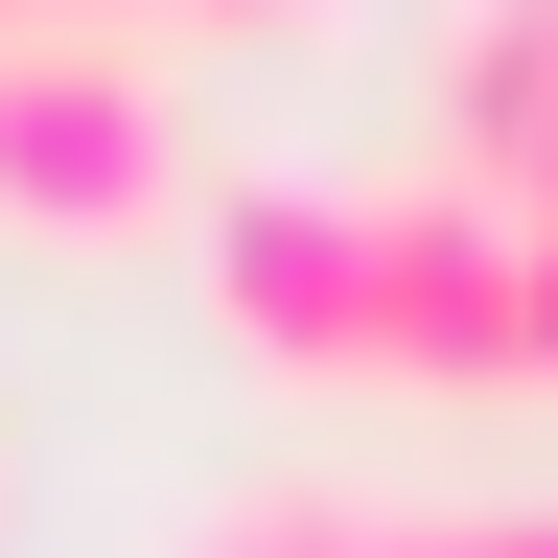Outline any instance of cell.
I'll return each instance as SVG.
<instances>
[{
	"label": "cell",
	"instance_id": "5",
	"mask_svg": "<svg viewBox=\"0 0 558 558\" xmlns=\"http://www.w3.org/2000/svg\"><path fill=\"white\" fill-rule=\"evenodd\" d=\"M186 558H373V512H349V488H256V512H209Z\"/></svg>",
	"mask_w": 558,
	"mask_h": 558
},
{
	"label": "cell",
	"instance_id": "1",
	"mask_svg": "<svg viewBox=\"0 0 558 558\" xmlns=\"http://www.w3.org/2000/svg\"><path fill=\"white\" fill-rule=\"evenodd\" d=\"M163 209H186V94H163V47L24 24V47H0V233H24V256H117V233H163Z\"/></svg>",
	"mask_w": 558,
	"mask_h": 558
},
{
	"label": "cell",
	"instance_id": "3",
	"mask_svg": "<svg viewBox=\"0 0 558 558\" xmlns=\"http://www.w3.org/2000/svg\"><path fill=\"white\" fill-rule=\"evenodd\" d=\"M209 326L303 396H373V186H233L209 209Z\"/></svg>",
	"mask_w": 558,
	"mask_h": 558
},
{
	"label": "cell",
	"instance_id": "9",
	"mask_svg": "<svg viewBox=\"0 0 558 558\" xmlns=\"http://www.w3.org/2000/svg\"><path fill=\"white\" fill-rule=\"evenodd\" d=\"M0 512H24V442H0Z\"/></svg>",
	"mask_w": 558,
	"mask_h": 558
},
{
	"label": "cell",
	"instance_id": "2",
	"mask_svg": "<svg viewBox=\"0 0 558 558\" xmlns=\"http://www.w3.org/2000/svg\"><path fill=\"white\" fill-rule=\"evenodd\" d=\"M373 396H535V233H512V186H465V163L373 186Z\"/></svg>",
	"mask_w": 558,
	"mask_h": 558
},
{
	"label": "cell",
	"instance_id": "4",
	"mask_svg": "<svg viewBox=\"0 0 558 558\" xmlns=\"http://www.w3.org/2000/svg\"><path fill=\"white\" fill-rule=\"evenodd\" d=\"M442 163L558 209V0H465L442 24Z\"/></svg>",
	"mask_w": 558,
	"mask_h": 558
},
{
	"label": "cell",
	"instance_id": "10",
	"mask_svg": "<svg viewBox=\"0 0 558 558\" xmlns=\"http://www.w3.org/2000/svg\"><path fill=\"white\" fill-rule=\"evenodd\" d=\"M24 24H47V0H0V47H24Z\"/></svg>",
	"mask_w": 558,
	"mask_h": 558
},
{
	"label": "cell",
	"instance_id": "7",
	"mask_svg": "<svg viewBox=\"0 0 558 558\" xmlns=\"http://www.w3.org/2000/svg\"><path fill=\"white\" fill-rule=\"evenodd\" d=\"M163 24H233V47H279V24H326V0H163Z\"/></svg>",
	"mask_w": 558,
	"mask_h": 558
},
{
	"label": "cell",
	"instance_id": "8",
	"mask_svg": "<svg viewBox=\"0 0 558 558\" xmlns=\"http://www.w3.org/2000/svg\"><path fill=\"white\" fill-rule=\"evenodd\" d=\"M512 233H535V396H558V209H512Z\"/></svg>",
	"mask_w": 558,
	"mask_h": 558
},
{
	"label": "cell",
	"instance_id": "6",
	"mask_svg": "<svg viewBox=\"0 0 558 558\" xmlns=\"http://www.w3.org/2000/svg\"><path fill=\"white\" fill-rule=\"evenodd\" d=\"M373 558H558V488H512V512H373Z\"/></svg>",
	"mask_w": 558,
	"mask_h": 558
}]
</instances>
